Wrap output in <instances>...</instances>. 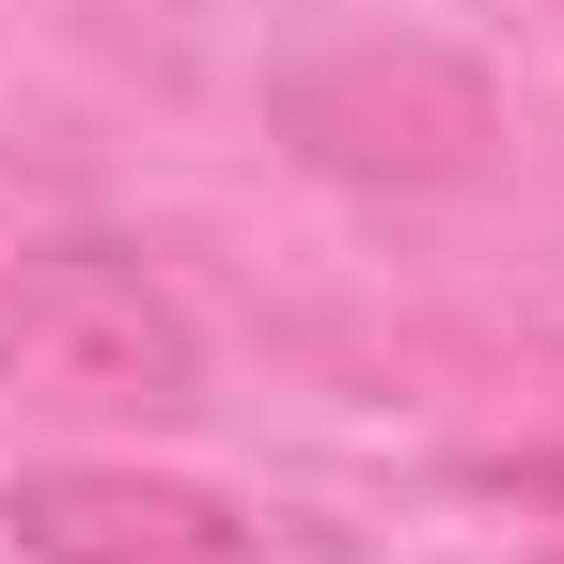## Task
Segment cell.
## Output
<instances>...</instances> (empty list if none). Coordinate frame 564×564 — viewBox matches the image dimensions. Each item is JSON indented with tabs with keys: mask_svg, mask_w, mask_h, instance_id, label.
<instances>
[{
	"mask_svg": "<svg viewBox=\"0 0 564 564\" xmlns=\"http://www.w3.org/2000/svg\"><path fill=\"white\" fill-rule=\"evenodd\" d=\"M486 486H502V502H533V518H564V455H486Z\"/></svg>",
	"mask_w": 564,
	"mask_h": 564,
	"instance_id": "277c9868",
	"label": "cell"
},
{
	"mask_svg": "<svg viewBox=\"0 0 564 564\" xmlns=\"http://www.w3.org/2000/svg\"><path fill=\"white\" fill-rule=\"evenodd\" d=\"M0 533L32 564H236L251 549V518L220 486H173V470H17Z\"/></svg>",
	"mask_w": 564,
	"mask_h": 564,
	"instance_id": "3957f363",
	"label": "cell"
},
{
	"mask_svg": "<svg viewBox=\"0 0 564 564\" xmlns=\"http://www.w3.org/2000/svg\"><path fill=\"white\" fill-rule=\"evenodd\" d=\"M267 141H299L314 173H361V188H455L486 141H502V95L470 79L455 47H329L299 79H267Z\"/></svg>",
	"mask_w": 564,
	"mask_h": 564,
	"instance_id": "7a4b0ae2",
	"label": "cell"
},
{
	"mask_svg": "<svg viewBox=\"0 0 564 564\" xmlns=\"http://www.w3.org/2000/svg\"><path fill=\"white\" fill-rule=\"evenodd\" d=\"M0 377H32L63 408L173 423V408H204V329L173 314V282L126 267V251H17L0 267Z\"/></svg>",
	"mask_w": 564,
	"mask_h": 564,
	"instance_id": "6da1fadb",
	"label": "cell"
}]
</instances>
